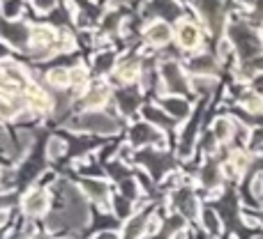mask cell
Returning a JSON list of instances; mask_svg holds the SVG:
<instances>
[{
    "mask_svg": "<svg viewBox=\"0 0 263 239\" xmlns=\"http://www.w3.org/2000/svg\"><path fill=\"white\" fill-rule=\"evenodd\" d=\"M72 129L95 131V134H111V131L118 129V124H116V120L106 118V115H102V113H86L72 122Z\"/></svg>",
    "mask_w": 263,
    "mask_h": 239,
    "instance_id": "1",
    "label": "cell"
},
{
    "mask_svg": "<svg viewBox=\"0 0 263 239\" xmlns=\"http://www.w3.org/2000/svg\"><path fill=\"white\" fill-rule=\"evenodd\" d=\"M46 205H49V198H46L44 191H30V193L26 195V200H23V209H26L28 214H42L46 209Z\"/></svg>",
    "mask_w": 263,
    "mask_h": 239,
    "instance_id": "2",
    "label": "cell"
},
{
    "mask_svg": "<svg viewBox=\"0 0 263 239\" xmlns=\"http://www.w3.org/2000/svg\"><path fill=\"white\" fill-rule=\"evenodd\" d=\"M178 39H180V44L185 46V49H194V46H199L201 35L192 23H180V28H178Z\"/></svg>",
    "mask_w": 263,
    "mask_h": 239,
    "instance_id": "3",
    "label": "cell"
},
{
    "mask_svg": "<svg viewBox=\"0 0 263 239\" xmlns=\"http://www.w3.org/2000/svg\"><path fill=\"white\" fill-rule=\"evenodd\" d=\"M145 37H148L150 44L162 46V44H166V41H168V37H171V30H168L166 23H153V26L148 28V32H145Z\"/></svg>",
    "mask_w": 263,
    "mask_h": 239,
    "instance_id": "4",
    "label": "cell"
},
{
    "mask_svg": "<svg viewBox=\"0 0 263 239\" xmlns=\"http://www.w3.org/2000/svg\"><path fill=\"white\" fill-rule=\"evenodd\" d=\"M83 189L88 191V195H90L92 200H106V193H109V186L104 184V182H97V180H86L83 182Z\"/></svg>",
    "mask_w": 263,
    "mask_h": 239,
    "instance_id": "5",
    "label": "cell"
},
{
    "mask_svg": "<svg viewBox=\"0 0 263 239\" xmlns=\"http://www.w3.org/2000/svg\"><path fill=\"white\" fill-rule=\"evenodd\" d=\"M164 78H166V83H168V88H171V90H176V92L185 90V78L180 76V72H178L173 64L164 67Z\"/></svg>",
    "mask_w": 263,
    "mask_h": 239,
    "instance_id": "6",
    "label": "cell"
},
{
    "mask_svg": "<svg viewBox=\"0 0 263 239\" xmlns=\"http://www.w3.org/2000/svg\"><path fill=\"white\" fill-rule=\"evenodd\" d=\"M55 41V32L51 28H35L32 30V44L35 46H51Z\"/></svg>",
    "mask_w": 263,
    "mask_h": 239,
    "instance_id": "7",
    "label": "cell"
},
{
    "mask_svg": "<svg viewBox=\"0 0 263 239\" xmlns=\"http://www.w3.org/2000/svg\"><path fill=\"white\" fill-rule=\"evenodd\" d=\"M106 99H109V90H106L104 85H97V88H92V90L88 92L86 104L88 106H102Z\"/></svg>",
    "mask_w": 263,
    "mask_h": 239,
    "instance_id": "8",
    "label": "cell"
},
{
    "mask_svg": "<svg viewBox=\"0 0 263 239\" xmlns=\"http://www.w3.org/2000/svg\"><path fill=\"white\" fill-rule=\"evenodd\" d=\"M49 81L53 83L55 88H63V85H67V83L72 81V74H67V69H51Z\"/></svg>",
    "mask_w": 263,
    "mask_h": 239,
    "instance_id": "9",
    "label": "cell"
},
{
    "mask_svg": "<svg viewBox=\"0 0 263 239\" xmlns=\"http://www.w3.org/2000/svg\"><path fill=\"white\" fill-rule=\"evenodd\" d=\"M30 104L35 106V108H40V111L49 108V99L44 97V92H42L40 88H30Z\"/></svg>",
    "mask_w": 263,
    "mask_h": 239,
    "instance_id": "10",
    "label": "cell"
},
{
    "mask_svg": "<svg viewBox=\"0 0 263 239\" xmlns=\"http://www.w3.org/2000/svg\"><path fill=\"white\" fill-rule=\"evenodd\" d=\"M164 108L173 115H187V111H190L185 101H180V99H168L166 104H164Z\"/></svg>",
    "mask_w": 263,
    "mask_h": 239,
    "instance_id": "11",
    "label": "cell"
},
{
    "mask_svg": "<svg viewBox=\"0 0 263 239\" xmlns=\"http://www.w3.org/2000/svg\"><path fill=\"white\" fill-rule=\"evenodd\" d=\"M203 228H208L210 232H217L219 230V226H222V223H219V219H217V214L215 212H210V209H205L203 212Z\"/></svg>",
    "mask_w": 263,
    "mask_h": 239,
    "instance_id": "12",
    "label": "cell"
},
{
    "mask_svg": "<svg viewBox=\"0 0 263 239\" xmlns=\"http://www.w3.org/2000/svg\"><path fill=\"white\" fill-rule=\"evenodd\" d=\"M136 67H139V64H136V60L125 62L123 67H120V78H123V81H132V78L136 76Z\"/></svg>",
    "mask_w": 263,
    "mask_h": 239,
    "instance_id": "13",
    "label": "cell"
},
{
    "mask_svg": "<svg viewBox=\"0 0 263 239\" xmlns=\"http://www.w3.org/2000/svg\"><path fill=\"white\" fill-rule=\"evenodd\" d=\"M63 152H65V143H63V140H60V138L51 140V143H49V157L55 159V157H60Z\"/></svg>",
    "mask_w": 263,
    "mask_h": 239,
    "instance_id": "14",
    "label": "cell"
},
{
    "mask_svg": "<svg viewBox=\"0 0 263 239\" xmlns=\"http://www.w3.org/2000/svg\"><path fill=\"white\" fill-rule=\"evenodd\" d=\"M215 136H217V138H227V136H229V122L227 120H217V122H215Z\"/></svg>",
    "mask_w": 263,
    "mask_h": 239,
    "instance_id": "15",
    "label": "cell"
},
{
    "mask_svg": "<svg viewBox=\"0 0 263 239\" xmlns=\"http://www.w3.org/2000/svg\"><path fill=\"white\" fill-rule=\"evenodd\" d=\"M143 221H145V219H143V216H139V219H134V221H132V226H127V239L136 237V232L141 230V226H143Z\"/></svg>",
    "mask_w": 263,
    "mask_h": 239,
    "instance_id": "16",
    "label": "cell"
},
{
    "mask_svg": "<svg viewBox=\"0 0 263 239\" xmlns=\"http://www.w3.org/2000/svg\"><path fill=\"white\" fill-rule=\"evenodd\" d=\"M252 193L254 195H261L263 193V172L254 177V182H252Z\"/></svg>",
    "mask_w": 263,
    "mask_h": 239,
    "instance_id": "17",
    "label": "cell"
},
{
    "mask_svg": "<svg viewBox=\"0 0 263 239\" xmlns=\"http://www.w3.org/2000/svg\"><path fill=\"white\" fill-rule=\"evenodd\" d=\"M192 85L196 88V90H210V85H213V81H208V78H194V81H192Z\"/></svg>",
    "mask_w": 263,
    "mask_h": 239,
    "instance_id": "18",
    "label": "cell"
},
{
    "mask_svg": "<svg viewBox=\"0 0 263 239\" xmlns=\"http://www.w3.org/2000/svg\"><path fill=\"white\" fill-rule=\"evenodd\" d=\"M83 81H86V72H83V69L72 72V83H83Z\"/></svg>",
    "mask_w": 263,
    "mask_h": 239,
    "instance_id": "19",
    "label": "cell"
},
{
    "mask_svg": "<svg viewBox=\"0 0 263 239\" xmlns=\"http://www.w3.org/2000/svg\"><path fill=\"white\" fill-rule=\"evenodd\" d=\"M95 239H120V237L116 235V232H100Z\"/></svg>",
    "mask_w": 263,
    "mask_h": 239,
    "instance_id": "20",
    "label": "cell"
},
{
    "mask_svg": "<svg viewBox=\"0 0 263 239\" xmlns=\"http://www.w3.org/2000/svg\"><path fill=\"white\" fill-rule=\"evenodd\" d=\"M256 239H263V237H256Z\"/></svg>",
    "mask_w": 263,
    "mask_h": 239,
    "instance_id": "21",
    "label": "cell"
}]
</instances>
